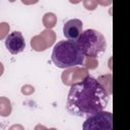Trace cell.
I'll use <instances>...</instances> for the list:
<instances>
[{
	"label": "cell",
	"mask_w": 130,
	"mask_h": 130,
	"mask_svg": "<svg viewBox=\"0 0 130 130\" xmlns=\"http://www.w3.org/2000/svg\"><path fill=\"white\" fill-rule=\"evenodd\" d=\"M111 93L95 78L85 76L71 84L67 101V112L76 117H89L104 111L110 101Z\"/></svg>",
	"instance_id": "obj_1"
},
{
	"label": "cell",
	"mask_w": 130,
	"mask_h": 130,
	"mask_svg": "<svg viewBox=\"0 0 130 130\" xmlns=\"http://www.w3.org/2000/svg\"><path fill=\"white\" fill-rule=\"evenodd\" d=\"M84 55L80 51L76 42L72 41H60L53 49L51 59L53 63L63 69L76 67L83 65Z\"/></svg>",
	"instance_id": "obj_2"
},
{
	"label": "cell",
	"mask_w": 130,
	"mask_h": 130,
	"mask_svg": "<svg viewBox=\"0 0 130 130\" xmlns=\"http://www.w3.org/2000/svg\"><path fill=\"white\" fill-rule=\"evenodd\" d=\"M75 42L84 57L88 58L98 57L107 48V42L103 34L93 28L83 30Z\"/></svg>",
	"instance_id": "obj_3"
},
{
	"label": "cell",
	"mask_w": 130,
	"mask_h": 130,
	"mask_svg": "<svg viewBox=\"0 0 130 130\" xmlns=\"http://www.w3.org/2000/svg\"><path fill=\"white\" fill-rule=\"evenodd\" d=\"M82 130H113V114L101 111L87 117L82 124Z\"/></svg>",
	"instance_id": "obj_4"
},
{
	"label": "cell",
	"mask_w": 130,
	"mask_h": 130,
	"mask_svg": "<svg viewBox=\"0 0 130 130\" xmlns=\"http://www.w3.org/2000/svg\"><path fill=\"white\" fill-rule=\"evenodd\" d=\"M55 32L51 29H45L39 36H35L30 41V46L35 51H45L48 47H51L55 42Z\"/></svg>",
	"instance_id": "obj_5"
},
{
	"label": "cell",
	"mask_w": 130,
	"mask_h": 130,
	"mask_svg": "<svg viewBox=\"0 0 130 130\" xmlns=\"http://www.w3.org/2000/svg\"><path fill=\"white\" fill-rule=\"evenodd\" d=\"M6 49L13 55H16L22 52L25 48V42L22 34L20 31H12L5 39Z\"/></svg>",
	"instance_id": "obj_6"
},
{
	"label": "cell",
	"mask_w": 130,
	"mask_h": 130,
	"mask_svg": "<svg viewBox=\"0 0 130 130\" xmlns=\"http://www.w3.org/2000/svg\"><path fill=\"white\" fill-rule=\"evenodd\" d=\"M82 31V21L78 18L69 19L63 25V35L68 41L75 42Z\"/></svg>",
	"instance_id": "obj_7"
},
{
	"label": "cell",
	"mask_w": 130,
	"mask_h": 130,
	"mask_svg": "<svg viewBox=\"0 0 130 130\" xmlns=\"http://www.w3.org/2000/svg\"><path fill=\"white\" fill-rule=\"evenodd\" d=\"M12 112V105L8 98L0 96V116L8 117Z\"/></svg>",
	"instance_id": "obj_8"
},
{
	"label": "cell",
	"mask_w": 130,
	"mask_h": 130,
	"mask_svg": "<svg viewBox=\"0 0 130 130\" xmlns=\"http://www.w3.org/2000/svg\"><path fill=\"white\" fill-rule=\"evenodd\" d=\"M57 23V16L53 12H47L43 16V24L46 27V29L53 28Z\"/></svg>",
	"instance_id": "obj_9"
},
{
	"label": "cell",
	"mask_w": 130,
	"mask_h": 130,
	"mask_svg": "<svg viewBox=\"0 0 130 130\" xmlns=\"http://www.w3.org/2000/svg\"><path fill=\"white\" fill-rule=\"evenodd\" d=\"M9 29H10V26L7 22H1L0 23V40L7 37Z\"/></svg>",
	"instance_id": "obj_10"
},
{
	"label": "cell",
	"mask_w": 130,
	"mask_h": 130,
	"mask_svg": "<svg viewBox=\"0 0 130 130\" xmlns=\"http://www.w3.org/2000/svg\"><path fill=\"white\" fill-rule=\"evenodd\" d=\"M34 91H35V88H34V86H31V85H23V86L21 87V92H22L23 94L28 95V94H31Z\"/></svg>",
	"instance_id": "obj_11"
},
{
	"label": "cell",
	"mask_w": 130,
	"mask_h": 130,
	"mask_svg": "<svg viewBox=\"0 0 130 130\" xmlns=\"http://www.w3.org/2000/svg\"><path fill=\"white\" fill-rule=\"evenodd\" d=\"M96 4H98V2H95V1H84L83 2V5L85 6V8L87 10H93V9H95Z\"/></svg>",
	"instance_id": "obj_12"
},
{
	"label": "cell",
	"mask_w": 130,
	"mask_h": 130,
	"mask_svg": "<svg viewBox=\"0 0 130 130\" xmlns=\"http://www.w3.org/2000/svg\"><path fill=\"white\" fill-rule=\"evenodd\" d=\"M8 130H24V127L21 124H14L9 127Z\"/></svg>",
	"instance_id": "obj_13"
},
{
	"label": "cell",
	"mask_w": 130,
	"mask_h": 130,
	"mask_svg": "<svg viewBox=\"0 0 130 130\" xmlns=\"http://www.w3.org/2000/svg\"><path fill=\"white\" fill-rule=\"evenodd\" d=\"M35 130H49L47 127H45L44 125H41V124H38L36 127H35Z\"/></svg>",
	"instance_id": "obj_14"
},
{
	"label": "cell",
	"mask_w": 130,
	"mask_h": 130,
	"mask_svg": "<svg viewBox=\"0 0 130 130\" xmlns=\"http://www.w3.org/2000/svg\"><path fill=\"white\" fill-rule=\"evenodd\" d=\"M3 73H4V66H3V64L0 62V76H2Z\"/></svg>",
	"instance_id": "obj_15"
},
{
	"label": "cell",
	"mask_w": 130,
	"mask_h": 130,
	"mask_svg": "<svg viewBox=\"0 0 130 130\" xmlns=\"http://www.w3.org/2000/svg\"><path fill=\"white\" fill-rule=\"evenodd\" d=\"M49 130H57V129H56V128H50Z\"/></svg>",
	"instance_id": "obj_16"
}]
</instances>
